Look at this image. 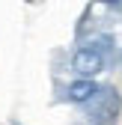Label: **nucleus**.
Masks as SVG:
<instances>
[{"instance_id": "nucleus-1", "label": "nucleus", "mask_w": 122, "mask_h": 125, "mask_svg": "<svg viewBox=\"0 0 122 125\" xmlns=\"http://www.w3.org/2000/svg\"><path fill=\"white\" fill-rule=\"evenodd\" d=\"M71 69L78 72L81 81H92V77L104 69V57L92 48V45H83V48L74 51V57H71Z\"/></svg>"}, {"instance_id": "nucleus-2", "label": "nucleus", "mask_w": 122, "mask_h": 125, "mask_svg": "<svg viewBox=\"0 0 122 125\" xmlns=\"http://www.w3.org/2000/svg\"><path fill=\"white\" fill-rule=\"evenodd\" d=\"M119 92L116 89H98V95L92 98V116L101 122V125H110L116 116H119Z\"/></svg>"}, {"instance_id": "nucleus-3", "label": "nucleus", "mask_w": 122, "mask_h": 125, "mask_svg": "<svg viewBox=\"0 0 122 125\" xmlns=\"http://www.w3.org/2000/svg\"><path fill=\"white\" fill-rule=\"evenodd\" d=\"M98 95V83L95 81H74L71 86H69V101H74V104H86V101H92Z\"/></svg>"}]
</instances>
